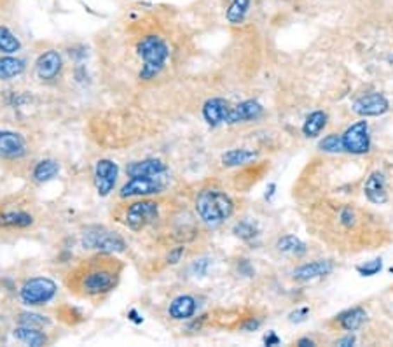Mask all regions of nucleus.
Listing matches in <instances>:
<instances>
[{
	"mask_svg": "<svg viewBox=\"0 0 393 347\" xmlns=\"http://www.w3.org/2000/svg\"><path fill=\"white\" fill-rule=\"evenodd\" d=\"M119 178V165L111 158H102L95 167V188L97 193L105 199L114 192Z\"/></svg>",
	"mask_w": 393,
	"mask_h": 347,
	"instance_id": "6e6552de",
	"label": "nucleus"
},
{
	"mask_svg": "<svg viewBox=\"0 0 393 347\" xmlns=\"http://www.w3.org/2000/svg\"><path fill=\"white\" fill-rule=\"evenodd\" d=\"M381 268H383V260H381V258H374V260L365 261V263L358 265L357 272L360 275H364V277H372V275L378 274Z\"/></svg>",
	"mask_w": 393,
	"mask_h": 347,
	"instance_id": "2f4dec72",
	"label": "nucleus"
},
{
	"mask_svg": "<svg viewBox=\"0 0 393 347\" xmlns=\"http://www.w3.org/2000/svg\"><path fill=\"white\" fill-rule=\"evenodd\" d=\"M334 270V263L329 260H316L311 263L300 265L299 268L294 270V279L299 282L313 281V279H320L329 275Z\"/></svg>",
	"mask_w": 393,
	"mask_h": 347,
	"instance_id": "f3484780",
	"label": "nucleus"
},
{
	"mask_svg": "<svg viewBox=\"0 0 393 347\" xmlns=\"http://www.w3.org/2000/svg\"><path fill=\"white\" fill-rule=\"evenodd\" d=\"M58 174H60V163L53 158H46L37 163L32 172V178L37 183H49L56 178Z\"/></svg>",
	"mask_w": 393,
	"mask_h": 347,
	"instance_id": "4be33fe9",
	"label": "nucleus"
},
{
	"mask_svg": "<svg viewBox=\"0 0 393 347\" xmlns=\"http://www.w3.org/2000/svg\"><path fill=\"white\" fill-rule=\"evenodd\" d=\"M159 217V203L154 200L142 199L129 203L125 213V224L131 231H142Z\"/></svg>",
	"mask_w": 393,
	"mask_h": 347,
	"instance_id": "423d86ee",
	"label": "nucleus"
},
{
	"mask_svg": "<svg viewBox=\"0 0 393 347\" xmlns=\"http://www.w3.org/2000/svg\"><path fill=\"white\" fill-rule=\"evenodd\" d=\"M355 342H357V339H355V335H348V337H344V339L337 340V346H341V347H350V346H355Z\"/></svg>",
	"mask_w": 393,
	"mask_h": 347,
	"instance_id": "58836bf2",
	"label": "nucleus"
},
{
	"mask_svg": "<svg viewBox=\"0 0 393 347\" xmlns=\"http://www.w3.org/2000/svg\"><path fill=\"white\" fill-rule=\"evenodd\" d=\"M319 148H320V151H326V153L344 151L343 137H341V135H337V134L327 135V137H323L322 141L319 142Z\"/></svg>",
	"mask_w": 393,
	"mask_h": 347,
	"instance_id": "7c9ffc66",
	"label": "nucleus"
},
{
	"mask_svg": "<svg viewBox=\"0 0 393 347\" xmlns=\"http://www.w3.org/2000/svg\"><path fill=\"white\" fill-rule=\"evenodd\" d=\"M184 253H186V247H184V246L173 247V249H170V253L166 254V263L177 265L184 258Z\"/></svg>",
	"mask_w": 393,
	"mask_h": 347,
	"instance_id": "72a5a7b5",
	"label": "nucleus"
},
{
	"mask_svg": "<svg viewBox=\"0 0 393 347\" xmlns=\"http://www.w3.org/2000/svg\"><path fill=\"white\" fill-rule=\"evenodd\" d=\"M229 109H231V105H229V102L225 98L214 97L204 102L201 112H203L204 121L210 127H218V125L225 123V120H227Z\"/></svg>",
	"mask_w": 393,
	"mask_h": 347,
	"instance_id": "2eb2a0df",
	"label": "nucleus"
},
{
	"mask_svg": "<svg viewBox=\"0 0 393 347\" xmlns=\"http://www.w3.org/2000/svg\"><path fill=\"white\" fill-rule=\"evenodd\" d=\"M255 158H257V153L252 151V149H231V151L222 155V163H224V167H240L248 162H254Z\"/></svg>",
	"mask_w": 393,
	"mask_h": 347,
	"instance_id": "a878e982",
	"label": "nucleus"
},
{
	"mask_svg": "<svg viewBox=\"0 0 393 347\" xmlns=\"http://www.w3.org/2000/svg\"><path fill=\"white\" fill-rule=\"evenodd\" d=\"M276 247H278L280 253L290 254V256H303L307 251L306 244L300 239H297L296 236H285L282 237V239H278Z\"/></svg>",
	"mask_w": 393,
	"mask_h": 347,
	"instance_id": "bb28decb",
	"label": "nucleus"
},
{
	"mask_svg": "<svg viewBox=\"0 0 393 347\" xmlns=\"http://www.w3.org/2000/svg\"><path fill=\"white\" fill-rule=\"evenodd\" d=\"M275 190H276V185L273 183V185H269V188H268V192H266V199L268 200H271V196L275 195Z\"/></svg>",
	"mask_w": 393,
	"mask_h": 347,
	"instance_id": "37998d69",
	"label": "nucleus"
},
{
	"mask_svg": "<svg viewBox=\"0 0 393 347\" xmlns=\"http://www.w3.org/2000/svg\"><path fill=\"white\" fill-rule=\"evenodd\" d=\"M390 102L386 100L385 95L381 93H371L364 95V97L357 98L353 102V112L364 118H372V116H383L388 112Z\"/></svg>",
	"mask_w": 393,
	"mask_h": 347,
	"instance_id": "ddd939ff",
	"label": "nucleus"
},
{
	"mask_svg": "<svg viewBox=\"0 0 393 347\" xmlns=\"http://www.w3.org/2000/svg\"><path fill=\"white\" fill-rule=\"evenodd\" d=\"M344 151L351 155H365L371 151V137H369L367 121H357L351 127L346 128L343 135Z\"/></svg>",
	"mask_w": 393,
	"mask_h": 347,
	"instance_id": "1a4fd4ad",
	"label": "nucleus"
},
{
	"mask_svg": "<svg viewBox=\"0 0 393 347\" xmlns=\"http://www.w3.org/2000/svg\"><path fill=\"white\" fill-rule=\"evenodd\" d=\"M63 70V58L56 49H47L42 54H39L35 62V74L40 81H51L58 79Z\"/></svg>",
	"mask_w": 393,
	"mask_h": 347,
	"instance_id": "9d476101",
	"label": "nucleus"
},
{
	"mask_svg": "<svg viewBox=\"0 0 393 347\" xmlns=\"http://www.w3.org/2000/svg\"><path fill=\"white\" fill-rule=\"evenodd\" d=\"M327 120H329L327 112H323V111L311 112V114L307 116L306 121H304V125H303L304 137H310V139L319 137L320 132H322L323 128L327 127Z\"/></svg>",
	"mask_w": 393,
	"mask_h": 347,
	"instance_id": "5701e85b",
	"label": "nucleus"
},
{
	"mask_svg": "<svg viewBox=\"0 0 393 347\" xmlns=\"http://www.w3.org/2000/svg\"><path fill=\"white\" fill-rule=\"evenodd\" d=\"M166 172H168V165L159 158L138 160L126 165L128 178H156V176H165Z\"/></svg>",
	"mask_w": 393,
	"mask_h": 347,
	"instance_id": "4468645a",
	"label": "nucleus"
},
{
	"mask_svg": "<svg viewBox=\"0 0 393 347\" xmlns=\"http://www.w3.org/2000/svg\"><path fill=\"white\" fill-rule=\"evenodd\" d=\"M58 295V284L49 277H30L19 288V300L29 307H40L54 300Z\"/></svg>",
	"mask_w": 393,
	"mask_h": 347,
	"instance_id": "20e7f679",
	"label": "nucleus"
},
{
	"mask_svg": "<svg viewBox=\"0 0 393 347\" xmlns=\"http://www.w3.org/2000/svg\"><path fill=\"white\" fill-rule=\"evenodd\" d=\"M307 314H310V309H307V307L297 309V311H294L292 314L289 316V319L292 323H300V321H304V319H306Z\"/></svg>",
	"mask_w": 393,
	"mask_h": 347,
	"instance_id": "e433bc0d",
	"label": "nucleus"
},
{
	"mask_svg": "<svg viewBox=\"0 0 393 347\" xmlns=\"http://www.w3.org/2000/svg\"><path fill=\"white\" fill-rule=\"evenodd\" d=\"M166 190L163 176L156 178H129L119 190L121 199H145L150 195H161Z\"/></svg>",
	"mask_w": 393,
	"mask_h": 347,
	"instance_id": "0eeeda50",
	"label": "nucleus"
},
{
	"mask_svg": "<svg viewBox=\"0 0 393 347\" xmlns=\"http://www.w3.org/2000/svg\"><path fill=\"white\" fill-rule=\"evenodd\" d=\"M339 219L344 226L351 228L355 224V219H357V216H355V210L351 209V207H344L339 214Z\"/></svg>",
	"mask_w": 393,
	"mask_h": 347,
	"instance_id": "f704fd0d",
	"label": "nucleus"
},
{
	"mask_svg": "<svg viewBox=\"0 0 393 347\" xmlns=\"http://www.w3.org/2000/svg\"><path fill=\"white\" fill-rule=\"evenodd\" d=\"M252 0H231L227 11H225V20L231 25H241L245 22L250 9Z\"/></svg>",
	"mask_w": 393,
	"mask_h": 347,
	"instance_id": "393cba45",
	"label": "nucleus"
},
{
	"mask_svg": "<svg viewBox=\"0 0 393 347\" xmlns=\"http://www.w3.org/2000/svg\"><path fill=\"white\" fill-rule=\"evenodd\" d=\"M18 51H22V40L8 26L0 25V53L16 54Z\"/></svg>",
	"mask_w": 393,
	"mask_h": 347,
	"instance_id": "cd10ccee",
	"label": "nucleus"
},
{
	"mask_svg": "<svg viewBox=\"0 0 393 347\" xmlns=\"http://www.w3.org/2000/svg\"><path fill=\"white\" fill-rule=\"evenodd\" d=\"M29 153L26 141L22 134L13 130H0V158L19 160Z\"/></svg>",
	"mask_w": 393,
	"mask_h": 347,
	"instance_id": "9b49d317",
	"label": "nucleus"
},
{
	"mask_svg": "<svg viewBox=\"0 0 393 347\" xmlns=\"http://www.w3.org/2000/svg\"><path fill=\"white\" fill-rule=\"evenodd\" d=\"M365 319H367V312L362 307L350 309V311L337 316V323H339L341 328L346 330V332H355V330H358L364 325Z\"/></svg>",
	"mask_w": 393,
	"mask_h": 347,
	"instance_id": "b1692460",
	"label": "nucleus"
},
{
	"mask_svg": "<svg viewBox=\"0 0 393 347\" xmlns=\"http://www.w3.org/2000/svg\"><path fill=\"white\" fill-rule=\"evenodd\" d=\"M259 326H261V321H259V319H250L247 325H243V330H247V332H254V330H257Z\"/></svg>",
	"mask_w": 393,
	"mask_h": 347,
	"instance_id": "ea45409f",
	"label": "nucleus"
},
{
	"mask_svg": "<svg viewBox=\"0 0 393 347\" xmlns=\"http://www.w3.org/2000/svg\"><path fill=\"white\" fill-rule=\"evenodd\" d=\"M136 54L142 60V69L138 72L140 81L156 79L165 69L170 58V46L161 36L157 33H147L136 43Z\"/></svg>",
	"mask_w": 393,
	"mask_h": 347,
	"instance_id": "f03ea898",
	"label": "nucleus"
},
{
	"mask_svg": "<svg viewBox=\"0 0 393 347\" xmlns=\"http://www.w3.org/2000/svg\"><path fill=\"white\" fill-rule=\"evenodd\" d=\"M232 233H234L236 237H240L241 240H252L257 237L259 233V228L255 226L252 221H240V223H236L234 228H232Z\"/></svg>",
	"mask_w": 393,
	"mask_h": 347,
	"instance_id": "c85d7f7f",
	"label": "nucleus"
},
{
	"mask_svg": "<svg viewBox=\"0 0 393 347\" xmlns=\"http://www.w3.org/2000/svg\"><path fill=\"white\" fill-rule=\"evenodd\" d=\"M297 346H300V347H311V346H314V342L310 339V337H304V339H299V342H297Z\"/></svg>",
	"mask_w": 393,
	"mask_h": 347,
	"instance_id": "79ce46f5",
	"label": "nucleus"
},
{
	"mask_svg": "<svg viewBox=\"0 0 393 347\" xmlns=\"http://www.w3.org/2000/svg\"><path fill=\"white\" fill-rule=\"evenodd\" d=\"M262 114H264V107H262L257 100L250 98V100H243L240 102V104H236L234 107L229 109L225 123H248V121H255L259 120V118H262Z\"/></svg>",
	"mask_w": 393,
	"mask_h": 347,
	"instance_id": "f8f14e48",
	"label": "nucleus"
},
{
	"mask_svg": "<svg viewBox=\"0 0 393 347\" xmlns=\"http://www.w3.org/2000/svg\"><path fill=\"white\" fill-rule=\"evenodd\" d=\"M70 277L72 282L68 281V286L74 291H79V295L88 298L104 297L114 291L118 286L121 277V265L118 263V260H112L109 254L104 253V256L88 260L83 267L74 270Z\"/></svg>",
	"mask_w": 393,
	"mask_h": 347,
	"instance_id": "f257e3e1",
	"label": "nucleus"
},
{
	"mask_svg": "<svg viewBox=\"0 0 393 347\" xmlns=\"http://www.w3.org/2000/svg\"><path fill=\"white\" fill-rule=\"evenodd\" d=\"M388 62H390V63H393V54H392V56L388 58Z\"/></svg>",
	"mask_w": 393,
	"mask_h": 347,
	"instance_id": "c03bdc74",
	"label": "nucleus"
},
{
	"mask_svg": "<svg viewBox=\"0 0 393 347\" xmlns=\"http://www.w3.org/2000/svg\"><path fill=\"white\" fill-rule=\"evenodd\" d=\"M33 216L26 210H4L0 213V228L6 230H23L33 224Z\"/></svg>",
	"mask_w": 393,
	"mask_h": 347,
	"instance_id": "aec40b11",
	"label": "nucleus"
},
{
	"mask_svg": "<svg viewBox=\"0 0 393 347\" xmlns=\"http://www.w3.org/2000/svg\"><path fill=\"white\" fill-rule=\"evenodd\" d=\"M208 267H210V260H208V258H200V260L193 261L191 272H193L194 275H204L208 272Z\"/></svg>",
	"mask_w": 393,
	"mask_h": 347,
	"instance_id": "473e14b6",
	"label": "nucleus"
},
{
	"mask_svg": "<svg viewBox=\"0 0 393 347\" xmlns=\"http://www.w3.org/2000/svg\"><path fill=\"white\" fill-rule=\"evenodd\" d=\"M238 272H240L241 275H245V277H254L255 275L254 267H252V263L248 260H240V263H238Z\"/></svg>",
	"mask_w": 393,
	"mask_h": 347,
	"instance_id": "c9c22d12",
	"label": "nucleus"
},
{
	"mask_svg": "<svg viewBox=\"0 0 393 347\" xmlns=\"http://www.w3.org/2000/svg\"><path fill=\"white\" fill-rule=\"evenodd\" d=\"M264 344H266V346H278V344H280V337L276 335L275 332H269L268 335L264 337Z\"/></svg>",
	"mask_w": 393,
	"mask_h": 347,
	"instance_id": "4c0bfd02",
	"label": "nucleus"
},
{
	"mask_svg": "<svg viewBox=\"0 0 393 347\" xmlns=\"http://www.w3.org/2000/svg\"><path fill=\"white\" fill-rule=\"evenodd\" d=\"M81 242H83L84 249H97L105 254L125 253L128 247L121 236L104 226H90L88 230H84Z\"/></svg>",
	"mask_w": 393,
	"mask_h": 347,
	"instance_id": "39448f33",
	"label": "nucleus"
},
{
	"mask_svg": "<svg viewBox=\"0 0 393 347\" xmlns=\"http://www.w3.org/2000/svg\"><path fill=\"white\" fill-rule=\"evenodd\" d=\"M364 195L367 196L369 202L381 206V203L388 202V193H386V179L385 174L376 170L367 178L364 185Z\"/></svg>",
	"mask_w": 393,
	"mask_h": 347,
	"instance_id": "dca6fc26",
	"label": "nucleus"
},
{
	"mask_svg": "<svg viewBox=\"0 0 393 347\" xmlns=\"http://www.w3.org/2000/svg\"><path fill=\"white\" fill-rule=\"evenodd\" d=\"M13 337H15L18 342L32 347H44L49 344V339H47L46 333L42 332V328H33V326L18 325L15 328V332H13Z\"/></svg>",
	"mask_w": 393,
	"mask_h": 347,
	"instance_id": "6ab92c4d",
	"label": "nucleus"
},
{
	"mask_svg": "<svg viewBox=\"0 0 393 347\" xmlns=\"http://www.w3.org/2000/svg\"><path fill=\"white\" fill-rule=\"evenodd\" d=\"M128 318H129V319H131V321H133V323H136V325H140V323H142V321H143V318H142V316H140V314H138V312H136V311H135V309H131V311H129V312H128Z\"/></svg>",
	"mask_w": 393,
	"mask_h": 347,
	"instance_id": "a19ab883",
	"label": "nucleus"
},
{
	"mask_svg": "<svg viewBox=\"0 0 393 347\" xmlns=\"http://www.w3.org/2000/svg\"><path fill=\"white\" fill-rule=\"evenodd\" d=\"M26 69V62L15 54H2L0 56V81H11L19 77Z\"/></svg>",
	"mask_w": 393,
	"mask_h": 347,
	"instance_id": "412c9836",
	"label": "nucleus"
},
{
	"mask_svg": "<svg viewBox=\"0 0 393 347\" xmlns=\"http://www.w3.org/2000/svg\"><path fill=\"white\" fill-rule=\"evenodd\" d=\"M18 325L44 328V326L49 325V319L42 314H37V312H22V314L18 316Z\"/></svg>",
	"mask_w": 393,
	"mask_h": 347,
	"instance_id": "c756f323",
	"label": "nucleus"
},
{
	"mask_svg": "<svg viewBox=\"0 0 393 347\" xmlns=\"http://www.w3.org/2000/svg\"><path fill=\"white\" fill-rule=\"evenodd\" d=\"M194 207H196L200 219L211 226L224 223L234 213V202L231 200V196L217 188L201 190L194 200Z\"/></svg>",
	"mask_w": 393,
	"mask_h": 347,
	"instance_id": "7ed1b4c3",
	"label": "nucleus"
},
{
	"mask_svg": "<svg viewBox=\"0 0 393 347\" xmlns=\"http://www.w3.org/2000/svg\"><path fill=\"white\" fill-rule=\"evenodd\" d=\"M196 311L198 302L191 295H179L168 305V316L175 321H187L196 314Z\"/></svg>",
	"mask_w": 393,
	"mask_h": 347,
	"instance_id": "a211bd4d",
	"label": "nucleus"
}]
</instances>
